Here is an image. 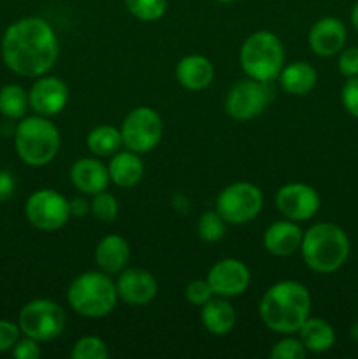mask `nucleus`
I'll use <instances>...</instances> for the list:
<instances>
[{
    "label": "nucleus",
    "mask_w": 358,
    "mask_h": 359,
    "mask_svg": "<svg viewBox=\"0 0 358 359\" xmlns=\"http://www.w3.org/2000/svg\"><path fill=\"white\" fill-rule=\"evenodd\" d=\"M350 335L354 342H358V323H354L353 328H351V332H350Z\"/></svg>",
    "instance_id": "40"
},
{
    "label": "nucleus",
    "mask_w": 358,
    "mask_h": 359,
    "mask_svg": "<svg viewBox=\"0 0 358 359\" xmlns=\"http://www.w3.org/2000/svg\"><path fill=\"white\" fill-rule=\"evenodd\" d=\"M197 231L204 242H218L220 238H223L225 231H227V221L216 210H209L200 216L199 223H197Z\"/></svg>",
    "instance_id": "28"
},
{
    "label": "nucleus",
    "mask_w": 358,
    "mask_h": 359,
    "mask_svg": "<svg viewBox=\"0 0 358 359\" xmlns=\"http://www.w3.org/2000/svg\"><path fill=\"white\" fill-rule=\"evenodd\" d=\"M28 107V93L21 86L7 84L0 90V114L9 119H21Z\"/></svg>",
    "instance_id": "26"
},
{
    "label": "nucleus",
    "mask_w": 358,
    "mask_h": 359,
    "mask_svg": "<svg viewBox=\"0 0 358 359\" xmlns=\"http://www.w3.org/2000/svg\"><path fill=\"white\" fill-rule=\"evenodd\" d=\"M307 354V349L300 339H293V337H286L281 342L274 344L272 351H270V358L272 359H304Z\"/></svg>",
    "instance_id": "31"
},
{
    "label": "nucleus",
    "mask_w": 358,
    "mask_h": 359,
    "mask_svg": "<svg viewBox=\"0 0 358 359\" xmlns=\"http://www.w3.org/2000/svg\"><path fill=\"white\" fill-rule=\"evenodd\" d=\"M263 207V195L251 182H234L216 198V212L228 224H246L255 219Z\"/></svg>",
    "instance_id": "9"
},
{
    "label": "nucleus",
    "mask_w": 358,
    "mask_h": 359,
    "mask_svg": "<svg viewBox=\"0 0 358 359\" xmlns=\"http://www.w3.org/2000/svg\"><path fill=\"white\" fill-rule=\"evenodd\" d=\"M298 339L311 353H326L336 344V332L325 319L307 318L298 330Z\"/></svg>",
    "instance_id": "24"
},
{
    "label": "nucleus",
    "mask_w": 358,
    "mask_h": 359,
    "mask_svg": "<svg viewBox=\"0 0 358 359\" xmlns=\"http://www.w3.org/2000/svg\"><path fill=\"white\" fill-rule=\"evenodd\" d=\"M340 100H343L344 109H346L353 118L358 119V76L350 77V79L344 83L343 91H340Z\"/></svg>",
    "instance_id": "33"
},
{
    "label": "nucleus",
    "mask_w": 358,
    "mask_h": 359,
    "mask_svg": "<svg viewBox=\"0 0 358 359\" xmlns=\"http://www.w3.org/2000/svg\"><path fill=\"white\" fill-rule=\"evenodd\" d=\"M270 102L269 83H260L256 79L239 81L230 88L225 100L227 114L235 121H248L262 114Z\"/></svg>",
    "instance_id": "11"
},
{
    "label": "nucleus",
    "mask_w": 358,
    "mask_h": 359,
    "mask_svg": "<svg viewBox=\"0 0 358 359\" xmlns=\"http://www.w3.org/2000/svg\"><path fill=\"white\" fill-rule=\"evenodd\" d=\"M14 146L23 163L44 167L58 154L60 132L44 116H30L18 125Z\"/></svg>",
    "instance_id": "5"
},
{
    "label": "nucleus",
    "mask_w": 358,
    "mask_h": 359,
    "mask_svg": "<svg viewBox=\"0 0 358 359\" xmlns=\"http://www.w3.org/2000/svg\"><path fill=\"white\" fill-rule=\"evenodd\" d=\"M69 209H70V216H84V214L90 210V203H88L84 198H81V196H76V198L69 202Z\"/></svg>",
    "instance_id": "38"
},
{
    "label": "nucleus",
    "mask_w": 358,
    "mask_h": 359,
    "mask_svg": "<svg viewBox=\"0 0 358 359\" xmlns=\"http://www.w3.org/2000/svg\"><path fill=\"white\" fill-rule=\"evenodd\" d=\"M239 60L246 76L260 83H272L284 67L283 42L272 32H255L242 44Z\"/></svg>",
    "instance_id": "6"
},
{
    "label": "nucleus",
    "mask_w": 358,
    "mask_h": 359,
    "mask_svg": "<svg viewBox=\"0 0 358 359\" xmlns=\"http://www.w3.org/2000/svg\"><path fill=\"white\" fill-rule=\"evenodd\" d=\"M337 65H339V72L347 79L358 76V48L343 49Z\"/></svg>",
    "instance_id": "35"
},
{
    "label": "nucleus",
    "mask_w": 358,
    "mask_h": 359,
    "mask_svg": "<svg viewBox=\"0 0 358 359\" xmlns=\"http://www.w3.org/2000/svg\"><path fill=\"white\" fill-rule=\"evenodd\" d=\"M121 139L126 149L137 154L153 151L164 135V121L151 107H135L121 123Z\"/></svg>",
    "instance_id": "8"
},
{
    "label": "nucleus",
    "mask_w": 358,
    "mask_h": 359,
    "mask_svg": "<svg viewBox=\"0 0 358 359\" xmlns=\"http://www.w3.org/2000/svg\"><path fill=\"white\" fill-rule=\"evenodd\" d=\"M65 312L53 300L39 298L32 300L21 309L18 326L25 337L37 340V342H49L62 335L65 330Z\"/></svg>",
    "instance_id": "7"
},
{
    "label": "nucleus",
    "mask_w": 358,
    "mask_h": 359,
    "mask_svg": "<svg viewBox=\"0 0 358 359\" xmlns=\"http://www.w3.org/2000/svg\"><path fill=\"white\" fill-rule=\"evenodd\" d=\"M109 179L119 188H132L142 179L144 165L133 151H118L109 161Z\"/></svg>",
    "instance_id": "22"
},
{
    "label": "nucleus",
    "mask_w": 358,
    "mask_h": 359,
    "mask_svg": "<svg viewBox=\"0 0 358 359\" xmlns=\"http://www.w3.org/2000/svg\"><path fill=\"white\" fill-rule=\"evenodd\" d=\"M20 326L11 321H6V319H0V353L13 351V347L20 340Z\"/></svg>",
    "instance_id": "34"
},
{
    "label": "nucleus",
    "mask_w": 358,
    "mask_h": 359,
    "mask_svg": "<svg viewBox=\"0 0 358 359\" xmlns=\"http://www.w3.org/2000/svg\"><path fill=\"white\" fill-rule=\"evenodd\" d=\"M116 283L105 272H86L77 276L67 290L69 305L83 318H105L118 304Z\"/></svg>",
    "instance_id": "4"
},
{
    "label": "nucleus",
    "mask_w": 358,
    "mask_h": 359,
    "mask_svg": "<svg viewBox=\"0 0 358 359\" xmlns=\"http://www.w3.org/2000/svg\"><path fill=\"white\" fill-rule=\"evenodd\" d=\"M319 195L314 188L304 184V182H290L283 186L276 195V207L281 216L286 219L307 221L319 210Z\"/></svg>",
    "instance_id": "12"
},
{
    "label": "nucleus",
    "mask_w": 358,
    "mask_h": 359,
    "mask_svg": "<svg viewBox=\"0 0 358 359\" xmlns=\"http://www.w3.org/2000/svg\"><path fill=\"white\" fill-rule=\"evenodd\" d=\"M95 262L105 273H119L130 262V245L119 235H107L95 248Z\"/></svg>",
    "instance_id": "20"
},
{
    "label": "nucleus",
    "mask_w": 358,
    "mask_h": 359,
    "mask_svg": "<svg viewBox=\"0 0 358 359\" xmlns=\"http://www.w3.org/2000/svg\"><path fill=\"white\" fill-rule=\"evenodd\" d=\"M351 23H353V27L357 28V32H358V2L354 4L353 11H351Z\"/></svg>",
    "instance_id": "39"
},
{
    "label": "nucleus",
    "mask_w": 358,
    "mask_h": 359,
    "mask_svg": "<svg viewBox=\"0 0 358 359\" xmlns=\"http://www.w3.org/2000/svg\"><path fill=\"white\" fill-rule=\"evenodd\" d=\"M281 84V90L288 95H307L316 86L318 74L316 69L307 62H293L290 65H284L281 74L277 76Z\"/></svg>",
    "instance_id": "23"
},
{
    "label": "nucleus",
    "mask_w": 358,
    "mask_h": 359,
    "mask_svg": "<svg viewBox=\"0 0 358 359\" xmlns=\"http://www.w3.org/2000/svg\"><path fill=\"white\" fill-rule=\"evenodd\" d=\"M311 312V294L297 280H281L265 291L258 305L263 325L279 335L298 333Z\"/></svg>",
    "instance_id": "2"
},
{
    "label": "nucleus",
    "mask_w": 358,
    "mask_h": 359,
    "mask_svg": "<svg viewBox=\"0 0 358 359\" xmlns=\"http://www.w3.org/2000/svg\"><path fill=\"white\" fill-rule=\"evenodd\" d=\"M14 186H16V182H14L13 174L7 170H0V202H4V200L13 195Z\"/></svg>",
    "instance_id": "37"
},
{
    "label": "nucleus",
    "mask_w": 358,
    "mask_h": 359,
    "mask_svg": "<svg viewBox=\"0 0 358 359\" xmlns=\"http://www.w3.org/2000/svg\"><path fill=\"white\" fill-rule=\"evenodd\" d=\"M60 46L51 25L42 18H23L11 25L2 39V58L14 74L46 76L58 60Z\"/></svg>",
    "instance_id": "1"
},
{
    "label": "nucleus",
    "mask_w": 358,
    "mask_h": 359,
    "mask_svg": "<svg viewBox=\"0 0 358 359\" xmlns=\"http://www.w3.org/2000/svg\"><path fill=\"white\" fill-rule=\"evenodd\" d=\"M86 146L88 149L91 151V154H95V156H112V154H116L118 151H121V132H119L118 128H114V126L109 125L95 126V128L88 133Z\"/></svg>",
    "instance_id": "25"
},
{
    "label": "nucleus",
    "mask_w": 358,
    "mask_h": 359,
    "mask_svg": "<svg viewBox=\"0 0 358 359\" xmlns=\"http://www.w3.org/2000/svg\"><path fill=\"white\" fill-rule=\"evenodd\" d=\"M41 347H39L37 340L25 337V339L18 340L16 346L13 347V356L16 359H37L41 356Z\"/></svg>",
    "instance_id": "36"
},
{
    "label": "nucleus",
    "mask_w": 358,
    "mask_h": 359,
    "mask_svg": "<svg viewBox=\"0 0 358 359\" xmlns=\"http://www.w3.org/2000/svg\"><path fill=\"white\" fill-rule=\"evenodd\" d=\"M72 359H105L109 356L107 346L98 337H83L77 340L70 353Z\"/></svg>",
    "instance_id": "29"
},
{
    "label": "nucleus",
    "mask_w": 358,
    "mask_h": 359,
    "mask_svg": "<svg viewBox=\"0 0 358 359\" xmlns=\"http://www.w3.org/2000/svg\"><path fill=\"white\" fill-rule=\"evenodd\" d=\"M213 294L214 293H213V290H211L207 279L192 280V283H190L185 290L186 300H188L192 305H199V307H202L207 300H211V298H213Z\"/></svg>",
    "instance_id": "32"
},
{
    "label": "nucleus",
    "mask_w": 358,
    "mask_h": 359,
    "mask_svg": "<svg viewBox=\"0 0 358 359\" xmlns=\"http://www.w3.org/2000/svg\"><path fill=\"white\" fill-rule=\"evenodd\" d=\"M207 283L216 297H239L248 290L249 283H251V273L242 262L227 258L211 266L209 273H207Z\"/></svg>",
    "instance_id": "13"
},
{
    "label": "nucleus",
    "mask_w": 358,
    "mask_h": 359,
    "mask_svg": "<svg viewBox=\"0 0 358 359\" xmlns=\"http://www.w3.org/2000/svg\"><path fill=\"white\" fill-rule=\"evenodd\" d=\"M126 9L140 21H157L167 11V0H125Z\"/></svg>",
    "instance_id": "27"
},
{
    "label": "nucleus",
    "mask_w": 358,
    "mask_h": 359,
    "mask_svg": "<svg viewBox=\"0 0 358 359\" xmlns=\"http://www.w3.org/2000/svg\"><path fill=\"white\" fill-rule=\"evenodd\" d=\"M69 102V88L62 79L41 76L28 91V105L32 111L44 118L60 114Z\"/></svg>",
    "instance_id": "14"
},
{
    "label": "nucleus",
    "mask_w": 358,
    "mask_h": 359,
    "mask_svg": "<svg viewBox=\"0 0 358 359\" xmlns=\"http://www.w3.org/2000/svg\"><path fill=\"white\" fill-rule=\"evenodd\" d=\"M350 238L333 223H318L302 237L300 252L305 265L316 273H333L350 258Z\"/></svg>",
    "instance_id": "3"
},
{
    "label": "nucleus",
    "mask_w": 358,
    "mask_h": 359,
    "mask_svg": "<svg viewBox=\"0 0 358 359\" xmlns=\"http://www.w3.org/2000/svg\"><path fill=\"white\" fill-rule=\"evenodd\" d=\"M175 79L186 90L200 91L213 83L214 67L206 56H185L183 60H179L178 67H175Z\"/></svg>",
    "instance_id": "19"
},
{
    "label": "nucleus",
    "mask_w": 358,
    "mask_h": 359,
    "mask_svg": "<svg viewBox=\"0 0 358 359\" xmlns=\"http://www.w3.org/2000/svg\"><path fill=\"white\" fill-rule=\"evenodd\" d=\"M216 2H221V4H230V2H235V0H216Z\"/></svg>",
    "instance_id": "41"
},
{
    "label": "nucleus",
    "mask_w": 358,
    "mask_h": 359,
    "mask_svg": "<svg viewBox=\"0 0 358 359\" xmlns=\"http://www.w3.org/2000/svg\"><path fill=\"white\" fill-rule=\"evenodd\" d=\"M90 210L102 223H112L118 217V202L114 196L107 191H100L93 195L90 203Z\"/></svg>",
    "instance_id": "30"
},
{
    "label": "nucleus",
    "mask_w": 358,
    "mask_h": 359,
    "mask_svg": "<svg viewBox=\"0 0 358 359\" xmlns=\"http://www.w3.org/2000/svg\"><path fill=\"white\" fill-rule=\"evenodd\" d=\"M235 318H237L235 309L223 297L207 300L200 311V321H202L204 328L218 337H223L232 332V328L235 326Z\"/></svg>",
    "instance_id": "21"
},
{
    "label": "nucleus",
    "mask_w": 358,
    "mask_h": 359,
    "mask_svg": "<svg viewBox=\"0 0 358 359\" xmlns=\"http://www.w3.org/2000/svg\"><path fill=\"white\" fill-rule=\"evenodd\" d=\"M70 181L77 191L93 196L105 191L111 179L109 168L97 158H81L70 168Z\"/></svg>",
    "instance_id": "17"
},
{
    "label": "nucleus",
    "mask_w": 358,
    "mask_h": 359,
    "mask_svg": "<svg viewBox=\"0 0 358 359\" xmlns=\"http://www.w3.org/2000/svg\"><path fill=\"white\" fill-rule=\"evenodd\" d=\"M304 231L295 221H276L263 233V248L274 256L286 258L300 249Z\"/></svg>",
    "instance_id": "18"
},
{
    "label": "nucleus",
    "mask_w": 358,
    "mask_h": 359,
    "mask_svg": "<svg viewBox=\"0 0 358 359\" xmlns=\"http://www.w3.org/2000/svg\"><path fill=\"white\" fill-rule=\"evenodd\" d=\"M347 32L339 18L326 16L316 21L309 32V48L323 58L337 55L344 49Z\"/></svg>",
    "instance_id": "16"
},
{
    "label": "nucleus",
    "mask_w": 358,
    "mask_h": 359,
    "mask_svg": "<svg viewBox=\"0 0 358 359\" xmlns=\"http://www.w3.org/2000/svg\"><path fill=\"white\" fill-rule=\"evenodd\" d=\"M118 297L132 307L151 304L158 293V283L151 272L144 269H125L116 280Z\"/></svg>",
    "instance_id": "15"
},
{
    "label": "nucleus",
    "mask_w": 358,
    "mask_h": 359,
    "mask_svg": "<svg viewBox=\"0 0 358 359\" xmlns=\"http://www.w3.org/2000/svg\"><path fill=\"white\" fill-rule=\"evenodd\" d=\"M28 223L42 231H55L65 226L70 217L69 202L55 189H39L32 193L25 205Z\"/></svg>",
    "instance_id": "10"
}]
</instances>
